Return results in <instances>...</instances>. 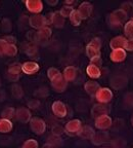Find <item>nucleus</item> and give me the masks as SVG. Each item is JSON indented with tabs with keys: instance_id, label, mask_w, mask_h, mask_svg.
<instances>
[{
	"instance_id": "f257e3e1",
	"label": "nucleus",
	"mask_w": 133,
	"mask_h": 148,
	"mask_svg": "<svg viewBox=\"0 0 133 148\" xmlns=\"http://www.w3.org/2000/svg\"><path fill=\"white\" fill-rule=\"evenodd\" d=\"M100 46L101 42L99 38H94L89 42V44L86 47V53H87V56L90 58V60L99 57V55H100V53H99Z\"/></svg>"
},
{
	"instance_id": "f03ea898",
	"label": "nucleus",
	"mask_w": 133,
	"mask_h": 148,
	"mask_svg": "<svg viewBox=\"0 0 133 148\" xmlns=\"http://www.w3.org/2000/svg\"><path fill=\"white\" fill-rule=\"evenodd\" d=\"M30 125L32 131L37 135H41L45 132L46 130V125L44 123V120H42L41 118L34 117L30 120Z\"/></svg>"
},
{
	"instance_id": "7ed1b4c3",
	"label": "nucleus",
	"mask_w": 133,
	"mask_h": 148,
	"mask_svg": "<svg viewBox=\"0 0 133 148\" xmlns=\"http://www.w3.org/2000/svg\"><path fill=\"white\" fill-rule=\"evenodd\" d=\"M127 18V14L122 10V9H118L113 12L110 16V22L112 25H120L121 23L125 21Z\"/></svg>"
},
{
	"instance_id": "20e7f679",
	"label": "nucleus",
	"mask_w": 133,
	"mask_h": 148,
	"mask_svg": "<svg viewBox=\"0 0 133 148\" xmlns=\"http://www.w3.org/2000/svg\"><path fill=\"white\" fill-rule=\"evenodd\" d=\"M29 24L32 28L35 29H42L46 26V21H45V16H40V14H35L29 18Z\"/></svg>"
},
{
	"instance_id": "39448f33",
	"label": "nucleus",
	"mask_w": 133,
	"mask_h": 148,
	"mask_svg": "<svg viewBox=\"0 0 133 148\" xmlns=\"http://www.w3.org/2000/svg\"><path fill=\"white\" fill-rule=\"evenodd\" d=\"M95 97H96L97 101L100 102L101 104H102V103H108V102H110L111 100H112L113 92H111V90H109V88H99L98 92H97L96 95H95Z\"/></svg>"
},
{
	"instance_id": "423d86ee",
	"label": "nucleus",
	"mask_w": 133,
	"mask_h": 148,
	"mask_svg": "<svg viewBox=\"0 0 133 148\" xmlns=\"http://www.w3.org/2000/svg\"><path fill=\"white\" fill-rule=\"evenodd\" d=\"M16 117L18 121L26 123L31 120V112L29 109L22 107V108H18V110L16 111Z\"/></svg>"
},
{
	"instance_id": "0eeeda50",
	"label": "nucleus",
	"mask_w": 133,
	"mask_h": 148,
	"mask_svg": "<svg viewBox=\"0 0 133 148\" xmlns=\"http://www.w3.org/2000/svg\"><path fill=\"white\" fill-rule=\"evenodd\" d=\"M111 125H112V119L108 115H102L95 119V127L99 130L108 129V127H111Z\"/></svg>"
},
{
	"instance_id": "6e6552de",
	"label": "nucleus",
	"mask_w": 133,
	"mask_h": 148,
	"mask_svg": "<svg viewBox=\"0 0 133 148\" xmlns=\"http://www.w3.org/2000/svg\"><path fill=\"white\" fill-rule=\"evenodd\" d=\"M26 6L31 12H35V14L40 12L43 8V4L40 0H28L26 1Z\"/></svg>"
},
{
	"instance_id": "1a4fd4ad",
	"label": "nucleus",
	"mask_w": 133,
	"mask_h": 148,
	"mask_svg": "<svg viewBox=\"0 0 133 148\" xmlns=\"http://www.w3.org/2000/svg\"><path fill=\"white\" fill-rule=\"evenodd\" d=\"M81 127H82V125H81L80 120L73 119L66 123V131L69 133V134H78L79 131L81 130Z\"/></svg>"
},
{
	"instance_id": "9d476101",
	"label": "nucleus",
	"mask_w": 133,
	"mask_h": 148,
	"mask_svg": "<svg viewBox=\"0 0 133 148\" xmlns=\"http://www.w3.org/2000/svg\"><path fill=\"white\" fill-rule=\"evenodd\" d=\"M52 111L58 117H64V116L66 115V106H64V103H62V102H60V101L54 102L52 104Z\"/></svg>"
},
{
	"instance_id": "9b49d317",
	"label": "nucleus",
	"mask_w": 133,
	"mask_h": 148,
	"mask_svg": "<svg viewBox=\"0 0 133 148\" xmlns=\"http://www.w3.org/2000/svg\"><path fill=\"white\" fill-rule=\"evenodd\" d=\"M51 84H52L53 88H54L56 92H64L66 88V80L64 78L62 75H60L58 78H55L54 80L51 81Z\"/></svg>"
},
{
	"instance_id": "f8f14e48",
	"label": "nucleus",
	"mask_w": 133,
	"mask_h": 148,
	"mask_svg": "<svg viewBox=\"0 0 133 148\" xmlns=\"http://www.w3.org/2000/svg\"><path fill=\"white\" fill-rule=\"evenodd\" d=\"M78 12L82 20L83 18H87L92 12V5L90 4L89 2H83L82 4L79 6Z\"/></svg>"
},
{
	"instance_id": "ddd939ff",
	"label": "nucleus",
	"mask_w": 133,
	"mask_h": 148,
	"mask_svg": "<svg viewBox=\"0 0 133 148\" xmlns=\"http://www.w3.org/2000/svg\"><path fill=\"white\" fill-rule=\"evenodd\" d=\"M126 44H127V40L125 39L124 37L118 36L115 37L114 39H112V41H111V47L114 51L115 49H123L126 47Z\"/></svg>"
},
{
	"instance_id": "4468645a",
	"label": "nucleus",
	"mask_w": 133,
	"mask_h": 148,
	"mask_svg": "<svg viewBox=\"0 0 133 148\" xmlns=\"http://www.w3.org/2000/svg\"><path fill=\"white\" fill-rule=\"evenodd\" d=\"M109 140V134L106 132H100V133H95L94 136L92 137L91 141L94 145H101V144L106 143Z\"/></svg>"
},
{
	"instance_id": "2eb2a0df",
	"label": "nucleus",
	"mask_w": 133,
	"mask_h": 148,
	"mask_svg": "<svg viewBox=\"0 0 133 148\" xmlns=\"http://www.w3.org/2000/svg\"><path fill=\"white\" fill-rule=\"evenodd\" d=\"M107 113H108V109H107V107L102 104L94 105L93 108H92V110H91L92 116H93L95 119L100 117V116H102V115H107Z\"/></svg>"
},
{
	"instance_id": "dca6fc26",
	"label": "nucleus",
	"mask_w": 133,
	"mask_h": 148,
	"mask_svg": "<svg viewBox=\"0 0 133 148\" xmlns=\"http://www.w3.org/2000/svg\"><path fill=\"white\" fill-rule=\"evenodd\" d=\"M111 84L116 90H120V88H124L127 84V78L125 76H121V75L115 76L113 77L112 80H111Z\"/></svg>"
},
{
	"instance_id": "f3484780",
	"label": "nucleus",
	"mask_w": 133,
	"mask_h": 148,
	"mask_svg": "<svg viewBox=\"0 0 133 148\" xmlns=\"http://www.w3.org/2000/svg\"><path fill=\"white\" fill-rule=\"evenodd\" d=\"M22 70L26 74H34L39 70V65L35 62H26L24 65H22Z\"/></svg>"
},
{
	"instance_id": "a211bd4d",
	"label": "nucleus",
	"mask_w": 133,
	"mask_h": 148,
	"mask_svg": "<svg viewBox=\"0 0 133 148\" xmlns=\"http://www.w3.org/2000/svg\"><path fill=\"white\" fill-rule=\"evenodd\" d=\"M38 34V41L40 42L41 44H44L45 42H47V39L51 35V29L48 27H44L42 29H40L39 32L37 33Z\"/></svg>"
},
{
	"instance_id": "6ab92c4d",
	"label": "nucleus",
	"mask_w": 133,
	"mask_h": 148,
	"mask_svg": "<svg viewBox=\"0 0 133 148\" xmlns=\"http://www.w3.org/2000/svg\"><path fill=\"white\" fill-rule=\"evenodd\" d=\"M94 134H95L94 130L92 129V127H88V125H86V127H82L78 133L79 136L83 139H92V137L94 136Z\"/></svg>"
},
{
	"instance_id": "aec40b11",
	"label": "nucleus",
	"mask_w": 133,
	"mask_h": 148,
	"mask_svg": "<svg viewBox=\"0 0 133 148\" xmlns=\"http://www.w3.org/2000/svg\"><path fill=\"white\" fill-rule=\"evenodd\" d=\"M85 90L89 94V95H96V92H98L99 88L98 83L94 82V81H88L85 83Z\"/></svg>"
},
{
	"instance_id": "412c9836",
	"label": "nucleus",
	"mask_w": 133,
	"mask_h": 148,
	"mask_svg": "<svg viewBox=\"0 0 133 148\" xmlns=\"http://www.w3.org/2000/svg\"><path fill=\"white\" fill-rule=\"evenodd\" d=\"M126 58V53L123 49H115L111 53V59L114 62H122Z\"/></svg>"
},
{
	"instance_id": "4be33fe9",
	"label": "nucleus",
	"mask_w": 133,
	"mask_h": 148,
	"mask_svg": "<svg viewBox=\"0 0 133 148\" xmlns=\"http://www.w3.org/2000/svg\"><path fill=\"white\" fill-rule=\"evenodd\" d=\"M12 130V123L10 120L4 119V118L0 119V133L6 134V133L10 132Z\"/></svg>"
},
{
	"instance_id": "5701e85b",
	"label": "nucleus",
	"mask_w": 133,
	"mask_h": 148,
	"mask_svg": "<svg viewBox=\"0 0 133 148\" xmlns=\"http://www.w3.org/2000/svg\"><path fill=\"white\" fill-rule=\"evenodd\" d=\"M52 24L56 28H62L64 25V18L60 14V12H56L52 14Z\"/></svg>"
},
{
	"instance_id": "b1692460",
	"label": "nucleus",
	"mask_w": 133,
	"mask_h": 148,
	"mask_svg": "<svg viewBox=\"0 0 133 148\" xmlns=\"http://www.w3.org/2000/svg\"><path fill=\"white\" fill-rule=\"evenodd\" d=\"M76 68L73 67V66H69L66 67L64 71V78L68 81H72L75 79L76 77Z\"/></svg>"
},
{
	"instance_id": "393cba45",
	"label": "nucleus",
	"mask_w": 133,
	"mask_h": 148,
	"mask_svg": "<svg viewBox=\"0 0 133 148\" xmlns=\"http://www.w3.org/2000/svg\"><path fill=\"white\" fill-rule=\"evenodd\" d=\"M86 71H87V74L91 78H98L100 76V70H99V68L93 64H90L87 67Z\"/></svg>"
},
{
	"instance_id": "a878e982",
	"label": "nucleus",
	"mask_w": 133,
	"mask_h": 148,
	"mask_svg": "<svg viewBox=\"0 0 133 148\" xmlns=\"http://www.w3.org/2000/svg\"><path fill=\"white\" fill-rule=\"evenodd\" d=\"M14 115H16V110H14L12 107L5 108L4 110L1 112V117L4 118V119H7V120H10Z\"/></svg>"
},
{
	"instance_id": "bb28decb",
	"label": "nucleus",
	"mask_w": 133,
	"mask_h": 148,
	"mask_svg": "<svg viewBox=\"0 0 133 148\" xmlns=\"http://www.w3.org/2000/svg\"><path fill=\"white\" fill-rule=\"evenodd\" d=\"M12 96L14 98H16V99H21L24 95L23 88L18 86V84H14L12 86Z\"/></svg>"
},
{
	"instance_id": "cd10ccee",
	"label": "nucleus",
	"mask_w": 133,
	"mask_h": 148,
	"mask_svg": "<svg viewBox=\"0 0 133 148\" xmlns=\"http://www.w3.org/2000/svg\"><path fill=\"white\" fill-rule=\"evenodd\" d=\"M70 20H71V23L73 24L74 26H79L81 21H82V18H81L78 10H74V12H72V14L70 16Z\"/></svg>"
},
{
	"instance_id": "c85d7f7f",
	"label": "nucleus",
	"mask_w": 133,
	"mask_h": 148,
	"mask_svg": "<svg viewBox=\"0 0 133 148\" xmlns=\"http://www.w3.org/2000/svg\"><path fill=\"white\" fill-rule=\"evenodd\" d=\"M22 70V65L18 64V63H14L9 66L8 68V74H16V75H18L20 72Z\"/></svg>"
},
{
	"instance_id": "c756f323",
	"label": "nucleus",
	"mask_w": 133,
	"mask_h": 148,
	"mask_svg": "<svg viewBox=\"0 0 133 148\" xmlns=\"http://www.w3.org/2000/svg\"><path fill=\"white\" fill-rule=\"evenodd\" d=\"M18 53V49H16V45H12V44H6L4 49V55L7 56H16Z\"/></svg>"
},
{
	"instance_id": "7c9ffc66",
	"label": "nucleus",
	"mask_w": 133,
	"mask_h": 148,
	"mask_svg": "<svg viewBox=\"0 0 133 148\" xmlns=\"http://www.w3.org/2000/svg\"><path fill=\"white\" fill-rule=\"evenodd\" d=\"M1 25H2V31L5 33H8L12 31V22L9 18H3L2 22H1Z\"/></svg>"
},
{
	"instance_id": "2f4dec72",
	"label": "nucleus",
	"mask_w": 133,
	"mask_h": 148,
	"mask_svg": "<svg viewBox=\"0 0 133 148\" xmlns=\"http://www.w3.org/2000/svg\"><path fill=\"white\" fill-rule=\"evenodd\" d=\"M47 75H48L49 79L52 81V80H54L55 78H58V76H60L62 74H60V72L58 71V69H55V68H50V69H48Z\"/></svg>"
},
{
	"instance_id": "473e14b6",
	"label": "nucleus",
	"mask_w": 133,
	"mask_h": 148,
	"mask_svg": "<svg viewBox=\"0 0 133 148\" xmlns=\"http://www.w3.org/2000/svg\"><path fill=\"white\" fill-rule=\"evenodd\" d=\"M74 12V9L72 6H69V5H66V6H64L62 9H60V14H62L64 18H68V16H70L72 14V12Z\"/></svg>"
},
{
	"instance_id": "72a5a7b5",
	"label": "nucleus",
	"mask_w": 133,
	"mask_h": 148,
	"mask_svg": "<svg viewBox=\"0 0 133 148\" xmlns=\"http://www.w3.org/2000/svg\"><path fill=\"white\" fill-rule=\"evenodd\" d=\"M125 34H126L130 39H133V22L132 21L127 23L126 26H125Z\"/></svg>"
},
{
	"instance_id": "f704fd0d",
	"label": "nucleus",
	"mask_w": 133,
	"mask_h": 148,
	"mask_svg": "<svg viewBox=\"0 0 133 148\" xmlns=\"http://www.w3.org/2000/svg\"><path fill=\"white\" fill-rule=\"evenodd\" d=\"M22 148H38V142L34 139H30V140H27L25 143L23 144V147Z\"/></svg>"
},
{
	"instance_id": "c9c22d12",
	"label": "nucleus",
	"mask_w": 133,
	"mask_h": 148,
	"mask_svg": "<svg viewBox=\"0 0 133 148\" xmlns=\"http://www.w3.org/2000/svg\"><path fill=\"white\" fill-rule=\"evenodd\" d=\"M26 53L28 56H30V57H33V56L37 53V47L34 44H29L27 46V49H26Z\"/></svg>"
},
{
	"instance_id": "e433bc0d",
	"label": "nucleus",
	"mask_w": 133,
	"mask_h": 148,
	"mask_svg": "<svg viewBox=\"0 0 133 148\" xmlns=\"http://www.w3.org/2000/svg\"><path fill=\"white\" fill-rule=\"evenodd\" d=\"M64 133V127H60V125H54L52 127V134L56 137H60V135H62Z\"/></svg>"
},
{
	"instance_id": "4c0bfd02",
	"label": "nucleus",
	"mask_w": 133,
	"mask_h": 148,
	"mask_svg": "<svg viewBox=\"0 0 133 148\" xmlns=\"http://www.w3.org/2000/svg\"><path fill=\"white\" fill-rule=\"evenodd\" d=\"M125 103L127 106H133V92H129L125 96Z\"/></svg>"
},
{
	"instance_id": "58836bf2",
	"label": "nucleus",
	"mask_w": 133,
	"mask_h": 148,
	"mask_svg": "<svg viewBox=\"0 0 133 148\" xmlns=\"http://www.w3.org/2000/svg\"><path fill=\"white\" fill-rule=\"evenodd\" d=\"M28 106L31 109H36L40 106V102L39 100H31L29 103H28Z\"/></svg>"
},
{
	"instance_id": "ea45409f",
	"label": "nucleus",
	"mask_w": 133,
	"mask_h": 148,
	"mask_svg": "<svg viewBox=\"0 0 133 148\" xmlns=\"http://www.w3.org/2000/svg\"><path fill=\"white\" fill-rule=\"evenodd\" d=\"M3 40H4L7 44H12V45H14V44H16V37L10 36V35H7V36H5L4 38H3Z\"/></svg>"
},
{
	"instance_id": "a19ab883",
	"label": "nucleus",
	"mask_w": 133,
	"mask_h": 148,
	"mask_svg": "<svg viewBox=\"0 0 133 148\" xmlns=\"http://www.w3.org/2000/svg\"><path fill=\"white\" fill-rule=\"evenodd\" d=\"M35 95L40 96V97H45V96L48 95V90H47V88H41L35 92Z\"/></svg>"
},
{
	"instance_id": "79ce46f5",
	"label": "nucleus",
	"mask_w": 133,
	"mask_h": 148,
	"mask_svg": "<svg viewBox=\"0 0 133 148\" xmlns=\"http://www.w3.org/2000/svg\"><path fill=\"white\" fill-rule=\"evenodd\" d=\"M6 42L4 41L3 39H0V55H3L4 53V49L5 46H6Z\"/></svg>"
},
{
	"instance_id": "37998d69",
	"label": "nucleus",
	"mask_w": 133,
	"mask_h": 148,
	"mask_svg": "<svg viewBox=\"0 0 133 148\" xmlns=\"http://www.w3.org/2000/svg\"><path fill=\"white\" fill-rule=\"evenodd\" d=\"M91 64L95 65V66H97V67H99L101 65V60H100V57H97V58H94L91 60Z\"/></svg>"
},
{
	"instance_id": "c03bdc74",
	"label": "nucleus",
	"mask_w": 133,
	"mask_h": 148,
	"mask_svg": "<svg viewBox=\"0 0 133 148\" xmlns=\"http://www.w3.org/2000/svg\"><path fill=\"white\" fill-rule=\"evenodd\" d=\"M7 77H8L9 80L18 81V78H20V75H16V74H8V75H7Z\"/></svg>"
},
{
	"instance_id": "a18cd8bd",
	"label": "nucleus",
	"mask_w": 133,
	"mask_h": 148,
	"mask_svg": "<svg viewBox=\"0 0 133 148\" xmlns=\"http://www.w3.org/2000/svg\"><path fill=\"white\" fill-rule=\"evenodd\" d=\"M126 49H128V51H133V39H130L129 41H127V44H126V47H125Z\"/></svg>"
},
{
	"instance_id": "49530a36",
	"label": "nucleus",
	"mask_w": 133,
	"mask_h": 148,
	"mask_svg": "<svg viewBox=\"0 0 133 148\" xmlns=\"http://www.w3.org/2000/svg\"><path fill=\"white\" fill-rule=\"evenodd\" d=\"M5 99V92L4 90H0V102L4 101Z\"/></svg>"
},
{
	"instance_id": "de8ad7c7",
	"label": "nucleus",
	"mask_w": 133,
	"mask_h": 148,
	"mask_svg": "<svg viewBox=\"0 0 133 148\" xmlns=\"http://www.w3.org/2000/svg\"><path fill=\"white\" fill-rule=\"evenodd\" d=\"M47 3L49 5H55L58 4V0H47Z\"/></svg>"
},
{
	"instance_id": "09e8293b",
	"label": "nucleus",
	"mask_w": 133,
	"mask_h": 148,
	"mask_svg": "<svg viewBox=\"0 0 133 148\" xmlns=\"http://www.w3.org/2000/svg\"><path fill=\"white\" fill-rule=\"evenodd\" d=\"M73 3H74L73 0H72V1H71V0H66V4H73Z\"/></svg>"
},
{
	"instance_id": "8fccbe9b",
	"label": "nucleus",
	"mask_w": 133,
	"mask_h": 148,
	"mask_svg": "<svg viewBox=\"0 0 133 148\" xmlns=\"http://www.w3.org/2000/svg\"><path fill=\"white\" fill-rule=\"evenodd\" d=\"M131 123L133 125V116H132V119H131Z\"/></svg>"
},
{
	"instance_id": "3c124183",
	"label": "nucleus",
	"mask_w": 133,
	"mask_h": 148,
	"mask_svg": "<svg viewBox=\"0 0 133 148\" xmlns=\"http://www.w3.org/2000/svg\"><path fill=\"white\" fill-rule=\"evenodd\" d=\"M0 86H1V80H0Z\"/></svg>"
},
{
	"instance_id": "603ef678",
	"label": "nucleus",
	"mask_w": 133,
	"mask_h": 148,
	"mask_svg": "<svg viewBox=\"0 0 133 148\" xmlns=\"http://www.w3.org/2000/svg\"><path fill=\"white\" fill-rule=\"evenodd\" d=\"M132 22H133V20H132Z\"/></svg>"
}]
</instances>
